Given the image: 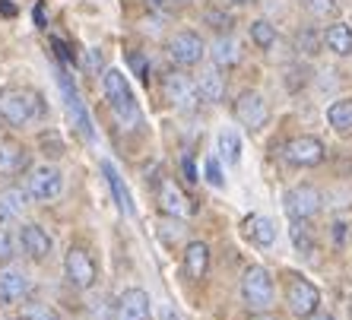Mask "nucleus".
Listing matches in <instances>:
<instances>
[{"label":"nucleus","instance_id":"1","mask_svg":"<svg viewBox=\"0 0 352 320\" xmlns=\"http://www.w3.org/2000/svg\"><path fill=\"white\" fill-rule=\"evenodd\" d=\"M48 105L35 89H3L0 92V117L10 127H25V124L45 117Z\"/></svg>","mask_w":352,"mask_h":320},{"label":"nucleus","instance_id":"2","mask_svg":"<svg viewBox=\"0 0 352 320\" xmlns=\"http://www.w3.org/2000/svg\"><path fill=\"white\" fill-rule=\"evenodd\" d=\"M102 89H105V99H108V105H111V111H115L118 124L127 127V130L140 127V105H137V99H133V89H131V82H127V76H124L121 70H105Z\"/></svg>","mask_w":352,"mask_h":320},{"label":"nucleus","instance_id":"3","mask_svg":"<svg viewBox=\"0 0 352 320\" xmlns=\"http://www.w3.org/2000/svg\"><path fill=\"white\" fill-rule=\"evenodd\" d=\"M241 298L254 314L270 311L273 304V279L263 266H248L241 276Z\"/></svg>","mask_w":352,"mask_h":320},{"label":"nucleus","instance_id":"4","mask_svg":"<svg viewBox=\"0 0 352 320\" xmlns=\"http://www.w3.org/2000/svg\"><path fill=\"white\" fill-rule=\"evenodd\" d=\"M58 86H60V92H64L67 115H70V121H74L76 133H80L86 143H92V140H96V130H92V117H89V111H86V102L80 99V89L74 86L70 73H64V70H60V73H58Z\"/></svg>","mask_w":352,"mask_h":320},{"label":"nucleus","instance_id":"5","mask_svg":"<svg viewBox=\"0 0 352 320\" xmlns=\"http://www.w3.org/2000/svg\"><path fill=\"white\" fill-rule=\"evenodd\" d=\"M64 190V174L54 165H35L25 174V194L29 200H54Z\"/></svg>","mask_w":352,"mask_h":320},{"label":"nucleus","instance_id":"6","mask_svg":"<svg viewBox=\"0 0 352 320\" xmlns=\"http://www.w3.org/2000/svg\"><path fill=\"white\" fill-rule=\"evenodd\" d=\"M289 219H314L324 206V194H320L314 184H298V187H289L286 197H283Z\"/></svg>","mask_w":352,"mask_h":320},{"label":"nucleus","instance_id":"7","mask_svg":"<svg viewBox=\"0 0 352 320\" xmlns=\"http://www.w3.org/2000/svg\"><path fill=\"white\" fill-rule=\"evenodd\" d=\"M162 92H165V99L172 102L175 108H181V111H194L200 105L197 82L188 73H181V70H172V73L162 76Z\"/></svg>","mask_w":352,"mask_h":320},{"label":"nucleus","instance_id":"8","mask_svg":"<svg viewBox=\"0 0 352 320\" xmlns=\"http://www.w3.org/2000/svg\"><path fill=\"white\" fill-rule=\"evenodd\" d=\"M165 51H168V58H172V64L178 67H197L200 60H204L206 54V45L204 38L197 32H175L172 38H168V45H165Z\"/></svg>","mask_w":352,"mask_h":320},{"label":"nucleus","instance_id":"9","mask_svg":"<svg viewBox=\"0 0 352 320\" xmlns=\"http://www.w3.org/2000/svg\"><path fill=\"white\" fill-rule=\"evenodd\" d=\"M235 117L238 124L245 127V130H261V127H267V121H270V108H267V102H263L261 92H241L235 102Z\"/></svg>","mask_w":352,"mask_h":320},{"label":"nucleus","instance_id":"10","mask_svg":"<svg viewBox=\"0 0 352 320\" xmlns=\"http://www.w3.org/2000/svg\"><path fill=\"white\" fill-rule=\"evenodd\" d=\"M64 273L70 286L76 288H92L96 286V260L86 247H70L64 257Z\"/></svg>","mask_w":352,"mask_h":320},{"label":"nucleus","instance_id":"11","mask_svg":"<svg viewBox=\"0 0 352 320\" xmlns=\"http://www.w3.org/2000/svg\"><path fill=\"white\" fill-rule=\"evenodd\" d=\"M286 304H289V311H292L295 317H308V314H314L318 311V304H320L318 286L308 282V279H302V276H295L286 288Z\"/></svg>","mask_w":352,"mask_h":320},{"label":"nucleus","instance_id":"12","mask_svg":"<svg viewBox=\"0 0 352 320\" xmlns=\"http://www.w3.org/2000/svg\"><path fill=\"white\" fill-rule=\"evenodd\" d=\"M286 159L292 165H298V168H314V165L324 162V143L318 137L302 133V137H295V140L286 143Z\"/></svg>","mask_w":352,"mask_h":320},{"label":"nucleus","instance_id":"13","mask_svg":"<svg viewBox=\"0 0 352 320\" xmlns=\"http://www.w3.org/2000/svg\"><path fill=\"white\" fill-rule=\"evenodd\" d=\"M29 288H32V282H29V276H25L23 270H16V266L0 270V304L23 301V298L29 295Z\"/></svg>","mask_w":352,"mask_h":320},{"label":"nucleus","instance_id":"14","mask_svg":"<svg viewBox=\"0 0 352 320\" xmlns=\"http://www.w3.org/2000/svg\"><path fill=\"white\" fill-rule=\"evenodd\" d=\"M115 320H149V295L143 288H127L118 298Z\"/></svg>","mask_w":352,"mask_h":320},{"label":"nucleus","instance_id":"15","mask_svg":"<svg viewBox=\"0 0 352 320\" xmlns=\"http://www.w3.org/2000/svg\"><path fill=\"white\" fill-rule=\"evenodd\" d=\"M197 82V92H200V102H206V105H216V102H222V95H226V76H222L219 67H204L200 73L194 76Z\"/></svg>","mask_w":352,"mask_h":320},{"label":"nucleus","instance_id":"16","mask_svg":"<svg viewBox=\"0 0 352 320\" xmlns=\"http://www.w3.org/2000/svg\"><path fill=\"white\" fill-rule=\"evenodd\" d=\"M19 244H23V251L32 260H45V257L51 254V235L41 225H35V222H29V225H23L19 229Z\"/></svg>","mask_w":352,"mask_h":320},{"label":"nucleus","instance_id":"17","mask_svg":"<svg viewBox=\"0 0 352 320\" xmlns=\"http://www.w3.org/2000/svg\"><path fill=\"white\" fill-rule=\"evenodd\" d=\"M159 206H162V213L175 216V219L190 216V200L181 194V187L175 181H162V187H159Z\"/></svg>","mask_w":352,"mask_h":320},{"label":"nucleus","instance_id":"18","mask_svg":"<svg viewBox=\"0 0 352 320\" xmlns=\"http://www.w3.org/2000/svg\"><path fill=\"white\" fill-rule=\"evenodd\" d=\"M210 54H213V64L219 67V70H229V67L241 64V58H245V54H241V41L229 32L213 41V51H210Z\"/></svg>","mask_w":352,"mask_h":320},{"label":"nucleus","instance_id":"19","mask_svg":"<svg viewBox=\"0 0 352 320\" xmlns=\"http://www.w3.org/2000/svg\"><path fill=\"white\" fill-rule=\"evenodd\" d=\"M184 273H188L190 279H204L206 273H210V247L204 241H190L184 247Z\"/></svg>","mask_w":352,"mask_h":320},{"label":"nucleus","instance_id":"20","mask_svg":"<svg viewBox=\"0 0 352 320\" xmlns=\"http://www.w3.org/2000/svg\"><path fill=\"white\" fill-rule=\"evenodd\" d=\"M25 194L23 187H3L0 190V225H7V222H16L19 216L25 213Z\"/></svg>","mask_w":352,"mask_h":320},{"label":"nucleus","instance_id":"21","mask_svg":"<svg viewBox=\"0 0 352 320\" xmlns=\"http://www.w3.org/2000/svg\"><path fill=\"white\" fill-rule=\"evenodd\" d=\"M102 174H105L108 187H111V194H115V203L118 209H121L124 216H133L137 209H133V200H131V190H127V184L121 181V174H118V168L111 162H102Z\"/></svg>","mask_w":352,"mask_h":320},{"label":"nucleus","instance_id":"22","mask_svg":"<svg viewBox=\"0 0 352 320\" xmlns=\"http://www.w3.org/2000/svg\"><path fill=\"white\" fill-rule=\"evenodd\" d=\"M324 45L333 51L336 58H349L352 54V29L346 23H333L324 32Z\"/></svg>","mask_w":352,"mask_h":320},{"label":"nucleus","instance_id":"23","mask_svg":"<svg viewBox=\"0 0 352 320\" xmlns=\"http://www.w3.org/2000/svg\"><path fill=\"white\" fill-rule=\"evenodd\" d=\"M245 235L254 241L257 247H270L276 241V225H273L267 216H251L245 222Z\"/></svg>","mask_w":352,"mask_h":320},{"label":"nucleus","instance_id":"24","mask_svg":"<svg viewBox=\"0 0 352 320\" xmlns=\"http://www.w3.org/2000/svg\"><path fill=\"white\" fill-rule=\"evenodd\" d=\"M29 156L19 143H0V174H16L25 168Z\"/></svg>","mask_w":352,"mask_h":320},{"label":"nucleus","instance_id":"25","mask_svg":"<svg viewBox=\"0 0 352 320\" xmlns=\"http://www.w3.org/2000/svg\"><path fill=\"white\" fill-rule=\"evenodd\" d=\"M327 121L336 133H349L352 130V95L349 99H340L327 108Z\"/></svg>","mask_w":352,"mask_h":320},{"label":"nucleus","instance_id":"26","mask_svg":"<svg viewBox=\"0 0 352 320\" xmlns=\"http://www.w3.org/2000/svg\"><path fill=\"white\" fill-rule=\"evenodd\" d=\"M248 32H251V41H254L261 51H270L276 45V25L270 19H254V23L248 25Z\"/></svg>","mask_w":352,"mask_h":320},{"label":"nucleus","instance_id":"27","mask_svg":"<svg viewBox=\"0 0 352 320\" xmlns=\"http://www.w3.org/2000/svg\"><path fill=\"white\" fill-rule=\"evenodd\" d=\"M289 235H292V244L298 247L305 257L314 254V238H311V229H308V219H292V229H289Z\"/></svg>","mask_w":352,"mask_h":320},{"label":"nucleus","instance_id":"28","mask_svg":"<svg viewBox=\"0 0 352 320\" xmlns=\"http://www.w3.org/2000/svg\"><path fill=\"white\" fill-rule=\"evenodd\" d=\"M219 152L229 165H238V159H241V140H238L235 130H222L219 133Z\"/></svg>","mask_w":352,"mask_h":320},{"label":"nucleus","instance_id":"29","mask_svg":"<svg viewBox=\"0 0 352 320\" xmlns=\"http://www.w3.org/2000/svg\"><path fill=\"white\" fill-rule=\"evenodd\" d=\"M320 45H324V38H320L314 29H298V32H295V48L302 51V54H308V58L320 54Z\"/></svg>","mask_w":352,"mask_h":320},{"label":"nucleus","instance_id":"30","mask_svg":"<svg viewBox=\"0 0 352 320\" xmlns=\"http://www.w3.org/2000/svg\"><path fill=\"white\" fill-rule=\"evenodd\" d=\"M302 7L308 10L314 19H330V16H336V0H302Z\"/></svg>","mask_w":352,"mask_h":320},{"label":"nucleus","instance_id":"31","mask_svg":"<svg viewBox=\"0 0 352 320\" xmlns=\"http://www.w3.org/2000/svg\"><path fill=\"white\" fill-rule=\"evenodd\" d=\"M38 146L45 149V156H51V159H54V156H64V140H60L54 130L41 133V137H38Z\"/></svg>","mask_w":352,"mask_h":320},{"label":"nucleus","instance_id":"32","mask_svg":"<svg viewBox=\"0 0 352 320\" xmlns=\"http://www.w3.org/2000/svg\"><path fill=\"white\" fill-rule=\"evenodd\" d=\"M25 320H64L54 308H48V304H29L25 308Z\"/></svg>","mask_w":352,"mask_h":320},{"label":"nucleus","instance_id":"33","mask_svg":"<svg viewBox=\"0 0 352 320\" xmlns=\"http://www.w3.org/2000/svg\"><path fill=\"white\" fill-rule=\"evenodd\" d=\"M308 82V67H289V73H286V86L292 92H298Z\"/></svg>","mask_w":352,"mask_h":320},{"label":"nucleus","instance_id":"34","mask_svg":"<svg viewBox=\"0 0 352 320\" xmlns=\"http://www.w3.org/2000/svg\"><path fill=\"white\" fill-rule=\"evenodd\" d=\"M206 23L213 25L216 32H229L232 29V16H226L222 10H206Z\"/></svg>","mask_w":352,"mask_h":320},{"label":"nucleus","instance_id":"35","mask_svg":"<svg viewBox=\"0 0 352 320\" xmlns=\"http://www.w3.org/2000/svg\"><path fill=\"white\" fill-rule=\"evenodd\" d=\"M206 181H210L213 187H222V184H226L222 168H219V159H206Z\"/></svg>","mask_w":352,"mask_h":320},{"label":"nucleus","instance_id":"36","mask_svg":"<svg viewBox=\"0 0 352 320\" xmlns=\"http://www.w3.org/2000/svg\"><path fill=\"white\" fill-rule=\"evenodd\" d=\"M13 257V238H10V231L0 225V260H10Z\"/></svg>","mask_w":352,"mask_h":320},{"label":"nucleus","instance_id":"37","mask_svg":"<svg viewBox=\"0 0 352 320\" xmlns=\"http://www.w3.org/2000/svg\"><path fill=\"white\" fill-rule=\"evenodd\" d=\"M263 10H267L270 16H286L289 3H286V0H263Z\"/></svg>","mask_w":352,"mask_h":320},{"label":"nucleus","instance_id":"38","mask_svg":"<svg viewBox=\"0 0 352 320\" xmlns=\"http://www.w3.org/2000/svg\"><path fill=\"white\" fill-rule=\"evenodd\" d=\"M131 67L137 70V76H143V80H149V70H146V60L140 58V54H131Z\"/></svg>","mask_w":352,"mask_h":320},{"label":"nucleus","instance_id":"39","mask_svg":"<svg viewBox=\"0 0 352 320\" xmlns=\"http://www.w3.org/2000/svg\"><path fill=\"white\" fill-rule=\"evenodd\" d=\"M172 3H175V0H146V7L153 10V13H168V10H172Z\"/></svg>","mask_w":352,"mask_h":320},{"label":"nucleus","instance_id":"40","mask_svg":"<svg viewBox=\"0 0 352 320\" xmlns=\"http://www.w3.org/2000/svg\"><path fill=\"white\" fill-rule=\"evenodd\" d=\"M51 45L58 48V58H64V60H74V54L67 51V45H64V41H60V38H54V41H51Z\"/></svg>","mask_w":352,"mask_h":320},{"label":"nucleus","instance_id":"41","mask_svg":"<svg viewBox=\"0 0 352 320\" xmlns=\"http://www.w3.org/2000/svg\"><path fill=\"white\" fill-rule=\"evenodd\" d=\"M181 168H184V178H188L190 184H194V181H197V168H194V162H190V159H184V165H181Z\"/></svg>","mask_w":352,"mask_h":320},{"label":"nucleus","instance_id":"42","mask_svg":"<svg viewBox=\"0 0 352 320\" xmlns=\"http://www.w3.org/2000/svg\"><path fill=\"white\" fill-rule=\"evenodd\" d=\"M305 320H336V317H333V314H327V311H320V308H318V311H314V314H308V317H305Z\"/></svg>","mask_w":352,"mask_h":320},{"label":"nucleus","instance_id":"43","mask_svg":"<svg viewBox=\"0 0 352 320\" xmlns=\"http://www.w3.org/2000/svg\"><path fill=\"white\" fill-rule=\"evenodd\" d=\"M251 320H279V317H273L270 311H261V314H254V317H251Z\"/></svg>","mask_w":352,"mask_h":320},{"label":"nucleus","instance_id":"44","mask_svg":"<svg viewBox=\"0 0 352 320\" xmlns=\"http://www.w3.org/2000/svg\"><path fill=\"white\" fill-rule=\"evenodd\" d=\"M162 320H178V314H175L172 308H165V311H162Z\"/></svg>","mask_w":352,"mask_h":320},{"label":"nucleus","instance_id":"45","mask_svg":"<svg viewBox=\"0 0 352 320\" xmlns=\"http://www.w3.org/2000/svg\"><path fill=\"white\" fill-rule=\"evenodd\" d=\"M35 19H38V25H45V7L35 10Z\"/></svg>","mask_w":352,"mask_h":320},{"label":"nucleus","instance_id":"46","mask_svg":"<svg viewBox=\"0 0 352 320\" xmlns=\"http://www.w3.org/2000/svg\"><path fill=\"white\" fill-rule=\"evenodd\" d=\"M229 3H235V7H248V3H257V0H229Z\"/></svg>","mask_w":352,"mask_h":320},{"label":"nucleus","instance_id":"47","mask_svg":"<svg viewBox=\"0 0 352 320\" xmlns=\"http://www.w3.org/2000/svg\"><path fill=\"white\" fill-rule=\"evenodd\" d=\"M13 320H25V317H13Z\"/></svg>","mask_w":352,"mask_h":320},{"label":"nucleus","instance_id":"48","mask_svg":"<svg viewBox=\"0 0 352 320\" xmlns=\"http://www.w3.org/2000/svg\"><path fill=\"white\" fill-rule=\"evenodd\" d=\"M349 317H352V308H349Z\"/></svg>","mask_w":352,"mask_h":320},{"label":"nucleus","instance_id":"49","mask_svg":"<svg viewBox=\"0 0 352 320\" xmlns=\"http://www.w3.org/2000/svg\"><path fill=\"white\" fill-rule=\"evenodd\" d=\"M184 3H190V0H184Z\"/></svg>","mask_w":352,"mask_h":320}]
</instances>
